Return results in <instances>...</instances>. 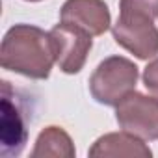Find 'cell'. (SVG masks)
<instances>
[{"instance_id":"6da1fadb","label":"cell","mask_w":158,"mask_h":158,"mask_svg":"<svg viewBox=\"0 0 158 158\" xmlns=\"http://www.w3.org/2000/svg\"><path fill=\"white\" fill-rule=\"evenodd\" d=\"M0 63L6 71L34 80H47L56 63L50 32L34 24L11 26L0 45Z\"/></svg>"},{"instance_id":"7a4b0ae2","label":"cell","mask_w":158,"mask_h":158,"mask_svg":"<svg viewBox=\"0 0 158 158\" xmlns=\"http://www.w3.org/2000/svg\"><path fill=\"white\" fill-rule=\"evenodd\" d=\"M139 78L138 65L125 56H108L89 78L91 97L104 106H117L128 93L136 91Z\"/></svg>"},{"instance_id":"3957f363","label":"cell","mask_w":158,"mask_h":158,"mask_svg":"<svg viewBox=\"0 0 158 158\" xmlns=\"http://www.w3.org/2000/svg\"><path fill=\"white\" fill-rule=\"evenodd\" d=\"M119 127L145 141L158 139V99L138 91L128 93L115 106Z\"/></svg>"},{"instance_id":"277c9868","label":"cell","mask_w":158,"mask_h":158,"mask_svg":"<svg viewBox=\"0 0 158 158\" xmlns=\"http://www.w3.org/2000/svg\"><path fill=\"white\" fill-rule=\"evenodd\" d=\"M112 35L119 47L138 60H151L158 54V28L152 19L134 13H119L112 26Z\"/></svg>"},{"instance_id":"5b68a950","label":"cell","mask_w":158,"mask_h":158,"mask_svg":"<svg viewBox=\"0 0 158 158\" xmlns=\"http://www.w3.org/2000/svg\"><path fill=\"white\" fill-rule=\"evenodd\" d=\"M50 37L54 43L56 63L60 71L65 74L80 73L93 47V35L74 24L60 21V24L50 30Z\"/></svg>"},{"instance_id":"8992f818","label":"cell","mask_w":158,"mask_h":158,"mask_svg":"<svg viewBox=\"0 0 158 158\" xmlns=\"http://www.w3.org/2000/svg\"><path fill=\"white\" fill-rule=\"evenodd\" d=\"M60 21L74 24L91 35H102L112 26V15L104 0H65Z\"/></svg>"},{"instance_id":"52a82bcc","label":"cell","mask_w":158,"mask_h":158,"mask_svg":"<svg viewBox=\"0 0 158 158\" xmlns=\"http://www.w3.org/2000/svg\"><path fill=\"white\" fill-rule=\"evenodd\" d=\"M89 156H139L151 158L152 151L145 143V139L123 130V132H110L101 136L88 151Z\"/></svg>"},{"instance_id":"ba28073f","label":"cell","mask_w":158,"mask_h":158,"mask_svg":"<svg viewBox=\"0 0 158 158\" xmlns=\"http://www.w3.org/2000/svg\"><path fill=\"white\" fill-rule=\"evenodd\" d=\"M76 154L74 143L71 139V136L56 125L45 127L34 145L32 151V158H45V156H52V158H73Z\"/></svg>"},{"instance_id":"9c48e42d","label":"cell","mask_w":158,"mask_h":158,"mask_svg":"<svg viewBox=\"0 0 158 158\" xmlns=\"http://www.w3.org/2000/svg\"><path fill=\"white\" fill-rule=\"evenodd\" d=\"M119 13L145 15L156 21L158 19V0H119Z\"/></svg>"},{"instance_id":"30bf717a","label":"cell","mask_w":158,"mask_h":158,"mask_svg":"<svg viewBox=\"0 0 158 158\" xmlns=\"http://www.w3.org/2000/svg\"><path fill=\"white\" fill-rule=\"evenodd\" d=\"M141 80H143V86L158 99V58H154L152 61L147 63V67L143 69V74H141Z\"/></svg>"},{"instance_id":"8fae6325","label":"cell","mask_w":158,"mask_h":158,"mask_svg":"<svg viewBox=\"0 0 158 158\" xmlns=\"http://www.w3.org/2000/svg\"><path fill=\"white\" fill-rule=\"evenodd\" d=\"M26 2H39V0H26Z\"/></svg>"}]
</instances>
